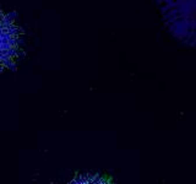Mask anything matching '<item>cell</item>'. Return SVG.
Here are the masks:
<instances>
[{
    "label": "cell",
    "instance_id": "7a4b0ae2",
    "mask_svg": "<svg viewBox=\"0 0 196 184\" xmlns=\"http://www.w3.org/2000/svg\"><path fill=\"white\" fill-rule=\"evenodd\" d=\"M70 184H110V181L99 176H82L77 177Z\"/></svg>",
    "mask_w": 196,
    "mask_h": 184
},
{
    "label": "cell",
    "instance_id": "6da1fadb",
    "mask_svg": "<svg viewBox=\"0 0 196 184\" xmlns=\"http://www.w3.org/2000/svg\"><path fill=\"white\" fill-rule=\"evenodd\" d=\"M164 25L181 42L196 47V0H156Z\"/></svg>",
    "mask_w": 196,
    "mask_h": 184
}]
</instances>
